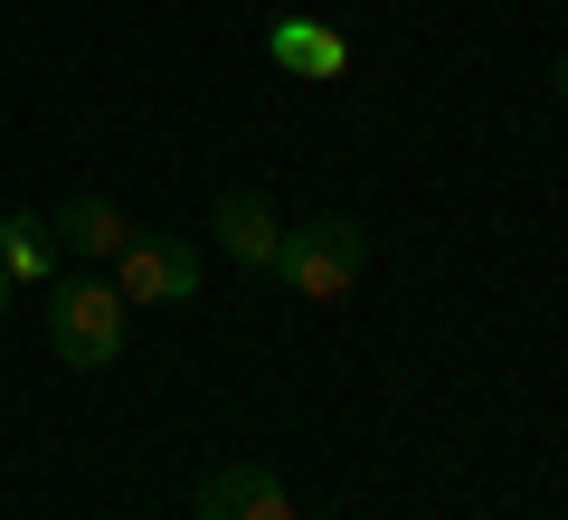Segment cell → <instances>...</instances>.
<instances>
[{
  "mask_svg": "<svg viewBox=\"0 0 568 520\" xmlns=\"http://www.w3.org/2000/svg\"><path fill=\"white\" fill-rule=\"evenodd\" d=\"M369 275V227L361 218H313V227H284V246H275V284L294 303H351V284Z\"/></svg>",
  "mask_w": 568,
  "mask_h": 520,
  "instance_id": "6da1fadb",
  "label": "cell"
},
{
  "mask_svg": "<svg viewBox=\"0 0 568 520\" xmlns=\"http://www.w3.org/2000/svg\"><path fill=\"white\" fill-rule=\"evenodd\" d=\"M123 313H133V303L104 275H67L58 294H48V350H58L67 369H114L123 360Z\"/></svg>",
  "mask_w": 568,
  "mask_h": 520,
  "instance_id": "7a4b0ae2",
  "label": "cell"
},
{
  "mask_svg": "<svg viewBox=\"0 0 568 520\" xmlns=\"http://www.w3.org/2000/svg\"><path fill=\"white\" fill-rule=\"evenodd\" d=\"M114 294L123 303H200V246L142 237V227H133V246L114 256Z\"/></svg>",
  "mask_w": 568,
  "mask_h": 520,
  "instance_id": "3957f363",
  "label": "cell"
},
{
  "mask_svg": "<svg viewBox=\"0 0 568 520\" xmlns=\"http://www.w3.org/2000/svg\"><path fill=\"white\" fill-rule=\"evenodd\" d=\"M190 520H294V492L265 463H219L200 482V501H190Z\"/></svg>",
  "mask_w": 568,
  "mask_h": 520,
  "instance_id": "277c9868",
  "label": "cell"
},
{
  "mask_svg": "<svg viewBox=\"0 0 568 520\" xmlns=\"http://www.w3.org/2000/svg\"><path fill=\"white\" fill-rule=\"evenodd\" d=\"M209 227H219V246L246 265V275H275V246H284V227H275V208H265L256 190H227V200L209 208Z\"/></svg>",
  "mask_w": 568,
  "mask_h": 520,
  "instance_id": "5b68a950",
  "label": "cell"
},
{
  "mask_svg": "<svg viewBox=\"0 0 568 520\" xmlns=\"http://www.w3.org/2000/svg\"><path fill=\"white\" fill-rule=\"evenodd\" d=\"M48 237H58L67 256H85V265H114L123 246H133V227H123L114 200H95V190H85V200H67L58 218H48Z\"/></svg>",
  "mask_w": 568,
  "mask_h": 520,
  "instance_id": "8992f818",
  "label": "cell"
},
{
  "mask_svg": "<svg viewBox=\"0 0 568 520\" xmlns=\"http://www.w3.org/2000/svg\"><path fill=\"white\" fill-rule=\"evenodd\" d=\"M265 58H275L284 77H342L351 39H342V29H323V20H275V29H265Z\"/></svg>",
  "mask_w": 568,
  "mask_h": 520,
  "instance_id": "52a82bcc",
  "label": "cell"
},
{
  "mask_svg": "<svg viewBox=\"0 0 568 520\" xmlns=\"http://www.w3.org/2000/svg\"><path fill=\"white\" fill-rule=\"evenodd\" d=\"M0 275L10 284H48L58 275V237H48V218H0Z\"/></svg>",
  "mask_w": 568,
  "mask_h": 520,
  "instance_id": "ba28073f",
  "label": "cell"
},
{
  "mask_svg": "<svg viewBox=\"0 0 568 520\" xmlns=\"http://www.w3.org/2000/svg\"><path fill=\"white\" fill-rule=\"evenodd\" d=\"M549 95H559V104H568V58H559V67H549Z\"/></svg>",
  "mask_w": 568,
  "mask_h": 520,
  "instance_id": "9c48e42d",
  "label": "cell"
},
{
  "mask_svg": "<svg viewBox=\"0 0 568 520\" xmlns=\"http://www.w3.org/2000/svg\"><path fill=\"white\" fill-rule=\"evenodd\" d=\"M10 294H20V284H10V275H0V322H10Z\"/></svg>",
  "mask_w": 568,
  "mask_h": 520,
  "instance_id": "30bf717a",
  "label": "cell"
}]
</instances>
